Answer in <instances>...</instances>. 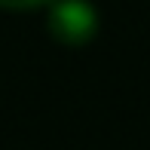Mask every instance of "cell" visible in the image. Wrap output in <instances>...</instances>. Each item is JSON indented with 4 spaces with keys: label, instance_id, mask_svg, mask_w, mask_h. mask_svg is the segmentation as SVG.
I'll list each match as a JSON object with an SVG mask.
<instances>
[{
    "label": "cell",
    "instance_id": "obj_1",
    "mask_svg": "<svg viewBox=\"0 0 150 150\" xmlns=\"http://www.w3.org/2000/svg\"><path fill=\"white\" fill-rule=\"evenodd\" d=\"M46 25L58 43L86 46L98 31V12L89 0H52Z\"/></svg>",
    "mask_w": 150,
    "mask_h": 150
},
{
    "label": "cell",
    "instance_id": "obj_2",
    "mask_svg": "<svg viewBox=\"0 0 150 150\" xmlns=\"http://www.w3.org/2000/svg\"><path fill=\"white\" fill-rule=\"evenodd\" d=\"M52 0H0V9H12V12H25V9H40L49 6Z\"/></svg>",
    "mask_w": 150,
    "mask_h": 150
}]
</instances>
